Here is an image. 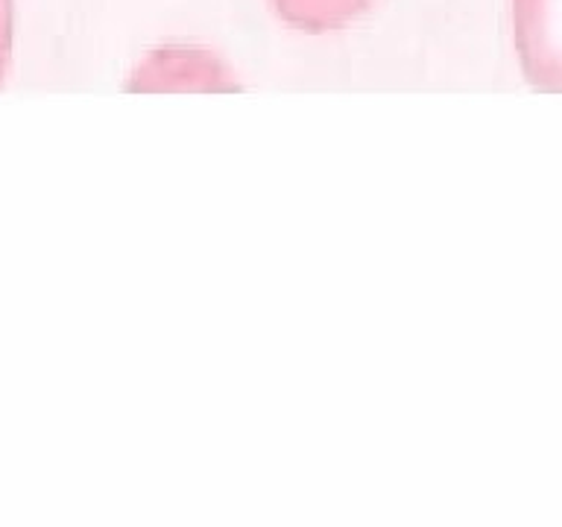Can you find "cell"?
Segmentation results:
<instances>
[{
	"label": "cell",
	"instance_id": "1",
	"mask_svg": "<svg viewBox=\"0 0 562 527\" xmlns=\"http://www.w3.org/2000/svg\"><path fill=\"white\" fill-rule=\"evenodd\" d=\"M126 88L135 94H226L237 91L240 82L228 61L214 51L170 44L147 53L126 79Z\"/></svg>",
	"mask_w": 562,
	"mask_h": 527
},
{
	"label": "cell",
	"instance_id": "2",
	"mask_svg": "<svg viewBox=\"0 0 562 527\" xmlns=\"http://www.w3.org/2000/svg\"><path fill=\"white\" fill-rule=\"evenodd\" d=\"M513 33L527 82L562 94V0H513Z\"/></svg>",
	"mask_w": 562,
	"mask_h": 527
},
{
	"label": "cell",
	"instance_id": "3",
	"mask_svg": "<svg viewBox=\"0 0 562 527\" xmlns=\"http://www.w3.org/2000/svg\"><path fill=\"white\" fill-rule=\"evenodd\" d=\"M290 26L302 33H334L372 7V0H272Z\"/></svg>",
	"mask_w": 562,
	"mask_h": 527
},
{
	"label": "cell",
	"instance_id": "4",
	"mask_svg": "<svg viewBox=\"0 0 562 527\" xmlns=\"http://www.w3.org/2000/svg\"><path fill=\"white\" fill-rule=\"evenodd\" d=\"M12 33H15V0H0V86L7 79L9 56H12Z\"/></svg>",
	"mask_w": 562,
	"mask_h": 527
}]
</instances>
